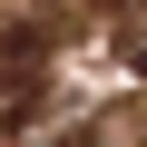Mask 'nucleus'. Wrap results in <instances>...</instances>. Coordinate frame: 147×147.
Returning a JSON list of instances; mask_svg holds the SVG:
<instances>
[{
	"label": "nucleus",
	"instance_id": "obj_1",
	"mask_svg": "<svg viewBox=\"0 0 147 147\" xmlns=\"http://www.w3.org/2000/svg\"><path fill=\"white\" fill-rule=\"evenodd\" d=\"M39 59H49V30H10L0 39V118H20L39 98Z\"/></svg>",
	"mask_w": 147,
	"mask_h": 147
},
{
	"label": "nucleus",
	"instance_id": "obj_2",
	"mask_svg": "<svg viewBox=\"0 0 147 147\" xmlns=\"http://www.w3.org/2000/svg\"><path fill=\"white\" fill-rule=\"evenodd\" d=\"M127 59H137V79H147V39H137V49H127Z\"/></svg>",
	"mask_w": 147,
	"mask_h": 147
},
{
	"label": "nucleus",
	"instance_id": "obj_3",
	"mask_svg": "<svg viewBox=\"0 0 147 147\" xmlns=\"http://www.w3.org/2000/svg\"><path fill=\"white\" fill-rule=\"evenodd\" d=\"M59 147H98V137H59Z\"/></svg>",
	"mask_w": 147,
	"mask_h": 147
}]
</instances>
